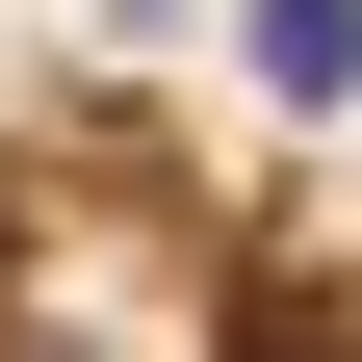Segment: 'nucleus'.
<instances>
[{"mask_svg":"<svg viewBox=\"0 0 362 362\" xmlns=\"http://www.w3.org/2000/svg\"><path fill=\"white\" fill-rule=\"evenodd\" d=\"M259 78H285V104H337V78H362V0H259Z\"/></svg>","mask_w":362,"mask_h":362,"instance_id":"nucleus-1","label":"nucleus"}]
</instances>
